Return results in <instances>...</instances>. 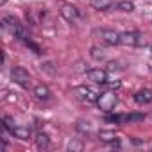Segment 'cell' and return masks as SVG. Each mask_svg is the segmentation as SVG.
<instances>
[{
	"mask_svg": "<svg viewBox=\"0 0 152 152\" xmlns=\"http://www.w3.org/2000/svg\"><path fill=\"white\" fill-rule=\"evenodd\" d=\"M32 95L39 102H48L52 99V91H50V88L47 84H36L34 90H32Z\"/></svg>",
	"mask_w": 152,
	"mask_h": 152,
	"instance_id": "8fae6325",
	"label": "cell"
},
{
	"mask_svg": "<svg viewBox=\"0 0 152 152\" xmlns=\"http://www.w3.org/2000/svg\"><path fill=\"white\" fill-rule=\"evenodd\" d=\"M99 140L104 143H118V136L115 134V131H100Z\"/></svg>",
	"mask_w": 152,
	"mask_h": 152,
	"instance_id": "9a60e30c",
	"label": "cell"
},
{
	"mask_svg": "<svg viewBox=\"0 0 152 152\" xmlns=\"http://www.w3.org/2000/svg\"><path fill=\"white\" fill-rule=\"evenodd\" d=\"M2 27H4V31H7L11 36L18 38V39H23V38H25L23 25H22L15 16H4V18H2Z\"/></svg>",
	"mask_w": 152,
	"mask_h": 152,
	"instance_id": "7a4b0ae2",
	"label": "cell"
},
{
	"mask_svg": "<svg viewBox=\"0 0 152 152\" xmlns=\"http://www.w3.org/2000/svg\"><path fill=\"white\" fill-rule=\"evenodd\" d=\"M68 150H72V152H81L83 148H84V143L81 141V140H72L70 143H68V147H66Z\"/></svg>",
	"mask_w": 152,
	"mask_h": 152,
	"instance_id": "d6986e66",
	"label": "cell"
},
{
	"mask_svg": "<svg viewBox=\"0 0 152 152\" xmlns=\"http://www.w3.org/2000/svg\"><path fill=\"white\" fill-rule=\"evenodd\" d=\"M116 9L122 13H132L134 11V4L129 2V0H122V2H116Z\"/></svg>",
	"mask_w": 152,
	"mask_h": 152,
	"instance_id": "ac0fdd59",
	"label": "cell"
},
{
	"mask_svg": "<svg viewBox=\"0 0 152 152\" xmlns=\"http://www.w3.org/2000/svg\"><path fill=\"white\" fill-rule=\"evenodd\" d=\"M86 77L93 84H100V86L109 84V75H107V72L104 68H91V70H88L86 72Z\"/></svg>",
	"mask_w": 152,
	"mask_h": 152,
	"instance_id": "9c48e42d",
	"label": "cell"
},
{
	"mask_svg": "<svg viewBox=\"0 0 152 152\" xmlns=\"http://www.w3.org/2000/svg\"><path fill=\"white\" fill-rule=\"evenodd\" d=\"M147 2H150V4H152V0H147Z\"/></svg>",
	"mask_w": 152,
	"mask_h": 152,
	"instance_id": "7402d4cb",
	"label": "cell"
},
{
	"mask_svg": "<svg viewBox=\"0 0 152 152\" xmlns=\"http://www.w3.org/2000/svg\"><path fill=\"white\" fill-rule=\"evenodd\" d=\"M34 141H36V147H38L39 150H48V148H50V138H48V134H45V132H38L36 138H34Z\"/></svg>",
	"mask_w": 152,
	"mask_h": 152,
	"instance_id": "4fadbf2b",
	"label": "cell"
},
{
	"mask_svg": "<svg viewBox=\"0 0 152 152\" xmlns=\"http://www.w3.org/2000/svg\"><path fill=\"white\" fill-rule=\"evenodd\" d=\"M90 56H91V59H95V61H102V59H106V50L100 48V47H91Z\"/></svg>",
	"mask_w": 152,
	"mask_h": 152,
	"instance_id": "e0dca14e",
	"label": "cell"
},
{
	"mask_svg": "<svg viewBox=\"0 0 152 152\" xmlns=\"http://www.w3.org/2000/svg\"><path fill=\"white\" fill-rule=\"evenodd\" d=\"M75 129H77L79 132H83V134H90L93 131V127H91V124L88 120H79L77 124H75Z\"/></svg>",
	"mask_w": 152,
	"mask_h": 152,
	"instance_id": "2e32d148",
	"label": "cell"
},
{
	"mask_svg": "<svg viewBox=\"0 0 152 152\" xmlns=\"http://www.w3.org/2000/svg\"><path fill=\"white\" fill-rule=\"evenodd\" d=\"M11 79L22 86V88H29L31 83H32V77H31V73L23 68V66H13L11 68Z\"/></svg>",
	"mask_w": 152,
	"mask_h": 152,
	"instance_id": "52a82bcc",
	"label": "cell"
},
{
	"mask_svg": "<svg viewBox=\"0 0 152 152\" xmlns=\"http://www.w3.org/2000/svg\"><path fill=\"white\" fill-rule=\"evenodd\" d=\"M120 45L124 47H145L147 41H145V36L140 34V32H120Z\"/></svg>",
	"mask_w": 152,
	"mask_h": 152,
	"instance_id": "5b68a950",
	"label": "cell"
},
{
	"mask_svg": "<svg viewBox=\"0 0 152 152\" xmlns=\"http://www.w3.org/2000/svg\"><path fill=\"white\" fill-rule=\"evenodd\" d=\"M150 57H152V45H150Z\"/></svg>",
	"mask_w": 152,
	"mask_h": 152,
	"instance_id": "44dd1931",
	"label": "cell"
},
{
	"mask_svg": "<svg viewBox=\"0 0 152 152\" xmlns=\"http://www.w3.org/2000/svg\"><path fill=\"white\" fill-rule=\"evenodd\" d=\"M143 118H145V113H124V115H107L106 122L124 125V124H131V122H140Z\"/></svg>",
	"mask_w": 152,
	"mask_h": 152,
	"instance_id": "8992f818",
	"label": "cell"
},
{
	"mask_svg": "<svg viewBox=\"0 0 152 152\" xmlns=\"http://www.w3.org/2000/svg\"><path fill=\"white\" fill-rule=\"evenodd\" d=\"M118 104V97L115 91H106V93H100L99 95V100H97V106L100 111L104 113H111L115 111V106Z\"/></svg>",
	"mask_w": 152,
	"mask_h": 152,
	"instance_id": "3957f363",
	"label": "cell"
},
{
	"mask_svg": "<svg viewBox=\"0 0 152 152\" xmlns=\"http://www.w3.org/2000/svg\"><path fill=\"white\" fill-rule=\"evenodd\" d=\"M4 129H7V132L15 138H20V140H29L31 138V129L29 127H23V125H16L13 118L9 116H4Z\"/></svg>",
	"mask_w": 152,
	"mask_h": 152,
	"instance_id": "6da1fadb",
	"label": "cell"
},
{
	"mask_svg": "<svg viewBox=\"0 0 152 152\" xmlns=\"http://www.w3.org/2000/svg\"><path fill=\"white\" fill-rule=\"evenodd\" d=\"M115 6L113 0H91V7L97 11H107Z\"/></svg>",
	"mask_w": 152,
	"mask_h": 152,
	"instance_id": "5bb4252c",
	"label": "cell"
},
{
	"mask_svg": "<svg viewBox=\"0 0 152 152\" xmlns=\"http://www.w3.org/2000/svg\"><path fill=\"white\" fill-rule=\"evenodd\" d=\"M134 102L140 104V106H143V104H150V102H152V90L143 88V90L136 91V93H134Z\"/></svg>",
	"mask_w": 152,
	"mask_h": 152,
	"instance_id": "7c38bea8",
	"label": "cell"
},
{
	"mask_svg": "<svg viewBox=\"0 0 152 152\" xmlns=\"http://www.w3.org/2000/svg\"><path fill=\"white\" fill-rule=\"evenodd\" d=\"M99 36V39L104 43V45H109V47H115V45H120V32L113 31V29H100L95 32Z\"/></svg>",
	"mask_w": 152,
	"mask_h": 152,
	"instance_id": "30bf717a",
	"label": "cell"
},
{
	"mask_svg": "<svg viewBox=\"0 0 152 152\" xmlns=\"http://www.w3.org/2000/svg\"><path fill=\"white\" fill-rule=\"evenodd\" d=\"M73 93H75V97H77L79 100H83V102H86V104H93V102H97L99 100V91L97 90H93V88H90V86H77L73 90Z\"/></svg>",
	"mask_w": 152,
	"mask_h": 152,
	"instance_id": "ba28073f",
	"label": "cell"
},
{
	"mask_svg": "<svg viewBox=\"0 0 152 152\" xmlns=\"http://www.w3.org/2000/svg\"><path fill=\"white\" fill-rule=\"evenodd\" d=\"M0 4H2V6H4V4H6V0H0Z\"/></svg>",
	"mask_w": 152,
	"mask_h": 152,
	"instance_id": "ffe728a7",
	"label": "cell"
},
{
	"mask_svg": "<svg viewBox=\"0 0 152 152\" xmlns=\"http://www.w3.org/2000/svg\"><path fill=\"white\" fill-rule=\"evenodd\" d=\"M59 15H61L68 23H72V25H79L81 20H83L81 11L75 7V6H72V4H63L61 9H59Z\"/></svg>",
	"mask_w": 152,
	"mask_h": 152,
	"instance_id": "277c9868",
	"label": "cell"
}]
</instances>
